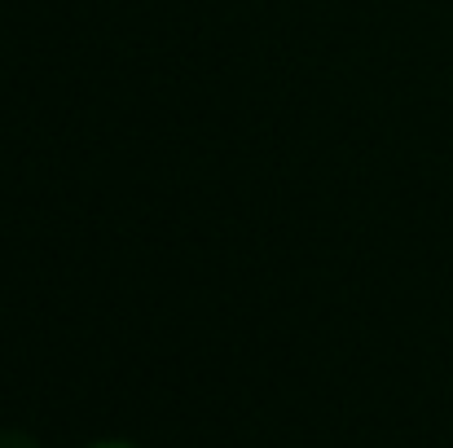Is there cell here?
I'll list each match as a JSON object with an SVG mask.
<instances>
[{
	"label": "cell",
	"mask_w": 453,
	"mask_h": 448,
	"mask_svg": "<svg viewBox=\"0 0 453 448\" xmlns=\"http://www.w3.org/2000/svg\"><path fill=\"white\" fill-rule=\"evenodd\" d=\"M93 448H137V444H124V440H106V444H93Z\"/></svg>",
	"instance_id": "7a4b0ae2"
},
{
	"label": "cell",
	"mask_w": 453,
	"mask_h": 448,
	"mask_svg": "<svg viewBox=\"0 0 453 448\" xmlns=\"http://www.w3.org/2000/svg\"><path fill=\"white\" fill-rule=\"evenodd\" d=\"M0 448H40L27 431H0Z\"/></svg>",
	"instance_id": "6da1fadb"
}]
</instances>
